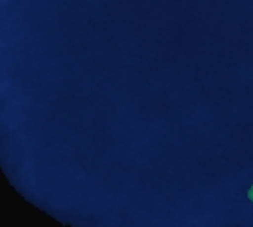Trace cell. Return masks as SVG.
<instances>
[{
	"instance_id": "1",
	"label": "cell",
	"mask_w": 253,
	"mask_h": 227,
	"mask_svg": "<svg viewBox=\"0 0 253 227\" xmlns=\"http://www.w3.org/2000/svg\"><path fill=\"white\" fill-rule=\"evenodd\" d=\"M248 198L253 202V186H252V188H250V191H248Z\"/></svg>"
}]
</instances>
